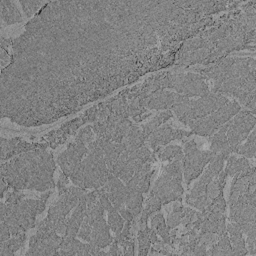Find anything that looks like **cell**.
Here are the masks:
<instances>
[{"instance_id": "6da1fadb", "label": "cell", "mask_w": 256, "mask_h": 256, "mask_svg": "<svg viewBox=\"0 0 256 256\" xmlns=\"http://www.w3.org/2000/svg\"><path fill=\"white\" fill-rule=\"evenodd\" d=\"M56 163L53 154L46 149H35L2 162L1 176L14 190H36L45 192L56 187L53 175Z\"/></svg>"}, {"instance_id": "7a4b0ae2", "label": "cell", "mask_w": 256, "mask_h": 256, "mask_svg": "<svg viewBox=\"0 0 256 256\" xmlns=\"http://www.w3.org/2000/svg\"><path fill=\"white\" fill-rule=\"evenodd\" d=\"M206 79L201 74L193 72L187 73H169L160 76L161 89L170 88L176 93L185 95L187 97L201 96L209 92V86Z\"/></svg>"}, {"instance_id": "3957f363", "label": "cell", "mask_w": 256, "mask_h": 256, "mask_svg": "<svg viewBox=\"0 0 256 256\" xmlns=\"http://www.w3.org/2000/svg\"><path fill=\"white\" fill-rule=\"evenodd\" d=\"M215 156L213 152L201 151L198 149L194 139L184 144L183 149V173L186 185L198 178L204 171V167Z\"/></svg>"}, {"instance_id": "277c9868", "label": "cell", "mask_w": 256, "mask_h": 256, "mask_svg": "<svg viewBox=\"0 0 256 256\" xmlns=\"http://www.w3.org/2000/svg\"><path fill=\"white\" fill-rule=\"evenodd\" d=\"M228 101V98L223 94L212 91L201 95L198 99H191L189 109L183 118L182 123L187 125V123L191 120L206 117Z\"/></svg>"}, {"instance_id": "5b68a950", "label": "cell", "mask_w": 256, "mask_h": 256, "mask_svg": "<svg viewBox=\"0 0 256 256\" xmlns=\"http://www.w3.org/2000/svg\"><path fill=\"white\" fill-rule=\"evenodd\" d=\"M256 117L249 110H240L233 118L230 120V125L227 130V139L231 152L248 137L249 133L255 127Z\"/></svg>"}, {"instance_id": "8992f818", "label": "cell", "mask_w": 256, "mask_h": 256, "mask_svg": "<svg viewBox=\"0 0 256 256\" xmlns=\"http://www.w3.org/2000/svg\"><path fill=\"white\" fill-rule=\"evenodd\" d=\"M181 183L182 182L163 173L153 185L151 194L155 195L161 201L162 205L172 201L181 202L184 193V188Z\"/></svg>"}, {"instance_id": "52a82bcc", "label": "cell", "mask_w": 256, "mask_h": 256, "mask_svg": "<svg viewBox=\"0 0 256 256\" xmlns=\"http://www.w3.org/2000/svg\"><path fill=\"white\" fill-rule=\"evenodd\" d=\"M87 153L88 147L82 141L75 139L74 142L67 145L66 150L58 155L57 163L61 167L62 172L69 177Z\"/></svg>"}, {"instance_id": "ba28073f", "label": "cell", "mask_w": 256, "mask_h": 256, "mask_svg": "<svg viewBox=\"0 0 256 256\" xmlns=\"http://www.w3.org/2000/svg\"><path fill=\"white\" fill-rule=\"evenodd\" d=\"M62 237L57 235V232H51L45 236L37 234L31 236L29 241V250L26 256H43L57 255Z\"/></svg>"}, {"instance_id": "9c48e42d", "label": "cell", "mask_w": 256, "mask_h": 256, "mask_svg": "<svg viewBox=\"0 0 256 256\" xmlns=\"http://www.w3.org/2000/svg\"><path fill=\"white\" fill-rule=\"evenodd\" d=\"M0 147H1V161L4 162L15 155H19L28 151L35 149H46L47 145L45 144H33L28 143L22 140L20 137H15L11 139H6L4 137L0 138Z\"/></svg>"}, {"instance_id": "30bf717a", "label": "cell", "mask_w": 256, "mask_h": 256, "mask_svg": "<svg viewBox=\"0 0 256 256\" xmlns=\"http://www.w3.org/2000/svg\"><path fill=\"white\" fill-rule=\"evenodd\" d=\"M178 93L169 90L160 89L146 97L138 96L143 106L150 110H170L174 104Z\"/></svg>"}, {"instance_id": "8fae6325", "label": "cell", "mask_w": 256, "mask_h": 256, "mask_svg": "<svg viewBox=\"0 0 256 256\" xmlns=\"http://www.w3.org/2000/svg\"><path fill=\"white\" fill-rule=\"evenodd\" d=\"M230 206L229 218L231 222L242 224L246 222H253L256 218V205L247 202L246 193L238 197V199Z\"/></svg>"}, {"instance_id": "7c38bea8", "label": "cell", "mask_w": 256, "mask_h": 256, "mask_svg": "<svg viewBox=\"0 0 256 256\" xmlns=\"http://www.w3.org/2000/svg\"><path fill=\"white\" fill-rule=\"evenodd\" d=\"M256 173H255V166H253L250 171H248L246 174L233 177V182L231 184L230 188V194H229V200L228 204H233L239 196H241L244 193L251 192L256 190Z\"/></svg>"}, {"instance_id": "4fadbf2b", "label": "cell", "mask_w": 256, "mask_h": 256, "mask_svg": "<svg viewBox=\"0 0 256 256\" xmlns=\"http://www.w3.org/2000/svg\"><path fill=\"white\" fill-rule=\"evenodd\" d=\"M104 186L111 203L117 210L125 206L126 186L118 177L109 172L107 183Z\"/></svg>"}, {"instance_id": "5bb4252c", "label": "cell", "mask_w": 256, "mask_h": 256, "mask_svg": "<svg viewBox=\"0 0 256 256\" xmlns=\"http://www.w3.org/2000/svg\"><path fill=\"white\" fill-rule=\"evenodd\" d=\"M173 140H176V129H173L169 124H164L155 129L146 141L148 147H150L155 153L159 148L168 145V143Z\"/></svg>"}, {"instance_id": "9a60e30c", "label": "cell", "mask_w": 256, "mask_h": 256, "mask_svg": "<svg viewBox=\"0 0 256 256\" xmlns=\"http://www.w3.org/2000/svg\"><path fill=\"white\" fill-rule=\"evenodd\" d=\"M57 255H90V243H83L72 236L63 235Z\"/></svg>"}, {"instance_id": "2e32d148", "label": "cell", "mask_w": 256, "mask_h": 256, "mask_svg": "<svg viewBox=\"0 0 256 256\" xmlns=\"http://www.w3.org/2000/svg\"><path fill=\"white\" fill-rule=\"evenodd\" d=\"M154 173L155 171L152 169L151 163H144L136 168L132 178L125 184L136 187L142 193H147Z\"/></svg>"}, {"instance_id": "e0dca14e", "label": "cell", "mask_w": 256, "mask_h": 256, "mask_svg": "<svg viewBox=\"0 0 256 256\" xmlns=\"http://www.w3.org/2000/svg\"><path fill=\"white\" fill-rule=\"evenodd\" d=\"M230 125V120L226 122L224 125H222L217 132H215L212 135L211 138V145H210V151L214 154H221L225 160L229 157L231 153V149L229 146V142L227 139V130Z\"/></svg>"}, {"instance_id": "ac0fdd59", "label": "cell", "mask_w": 256, "mask_h": 256, "mask_svg": "<svg viewBox=\"0 0 256 256\" xmlns=\"http://www.w3.org/2000/svg\"><path fill=\"white\" fill-rule=\"evenodd\" d=\"M85 194L79 199V202H78L77 206L74 208V211L72 212V215L69 217L68 224H67V230H66V234H65L67 236L76 237L78 232H79L81 224H82V222L85 218L86 209H87Z\"/></svg>"}, {"instance_id": "d6986e66", "label": "cell", "mask_w": 256, "mask_h": 256, "mask_svg": "<svg viewBox=\"0 0 256 256\" xmlns=\"http://www.w3.org/2000/svg\"><path fill=\"white\" fill-rule=\"evenodd\" d=\"M226 231L232 246V256H245L248 254L243 233L237 223L231 222L226 225Z\"/></svg>"}, {"instance_id": "ffe728a7", "label": "cell", "mask_w": 256, "mask_h": 256, "mask_svg": "<svg viewBox=\"0 0 256 256\" xmlns=\"http://www.w3.org/2000/svg\"><path fill=\"white\" fill-rule=\"evenodd\" d=\"M241 110L240 104L236 100L228 101L223 106L218 108L216 111L210 114L215 124L220 128L226 122H228L232 117H234Z\"/></svg>"}, {"instance_id": "44dd1931", "label": "cell", "mask_w": 256, "mask_h": 256, "mask_svg": "<svg viewBox=\"0 0 256 256\" xmlns=\"http://www.w3.org/2000/svg\"><path fill=\"white\" fill-rule=\"evenodd\" d=\"M234 63V57H225L218 60L214 65L204 69H197L205 78L217 80L224 76Z\"/></svg>"}, {"instance_id": "7402d4cb", "label": "cell", "mask_w": 256, "mask_h": 256, "mask_svg": "<svg viewBox=\"0 0 256 256\" xmlns=\"http://www.w3.org/2000/svg\"><path fill=\"white\" fill-rule=\"evenodd\" d=\"M187 126H189L193 134L199 136H212L219 129L210 115L191 120L187 123Z\"/></svg>"}, {"instance_id": "603a6c76", "label": "cell", "mask_w": 256, "mask_h": 256, "mask_svg": "<svg viewBox=\"0 0 256 256\" xmlns=\"http://www.w3.org/2000/svg\"><path fill=\"white\" fill-rule=\"evenodd\" d=\"M146 140L147 137L144 135L142 128L137 125H132L124 137L122 143L124 145L125 151L131 153L143 146Z\"/></svg>"}, {"instance_id": "cb8c5ba5", "label": "cell", "mask_w": 256, "mask_h": 256, "mask_svg": "<svg viewBox=\"0 0 256 256\" xmlns=\"http://www.w3.org/2000/svg\"><path fill=\"white\" fill-rule=\"evenodd\" d=\"M253 165L250 164L247 158L239 157L237 158L235 155H229L227 158V164L225 167V173L227 176L237 177L243 174H246Z\"/></svg>"}, {"instance_id": "d4e9b609", "label": "cell", "mask_w": 256, "mask_h": 256, "mask_svg": "<svg viewBox=\"0 0 256 256\" xmlns=\"http://www.w3.org/2000/svg\"><path fill=\"white\" fill-rule=\"evenodd\" d=\"M126 186V199L125 206L136 217L142 212L143 208V193L136 187L125 184Z\"/></svg>"}, {"instance_id": "484cf974", "label": "cell", "mask_w": 256, "mask_h": 256, "mask_svg": "<svg viewBox=\"0 0 256 256\" xmlns=\"http://www.w3.org/2000/svg\"><path fill=\"white\" fill-rule=\"evenodd\" d=\"M1 20L8 25L22 21V15L15 2L11 0H0Z\"/></svg>"}, {"instance_id": "4316f807", "label": "cell", "mask_w": 256, "mask_h": 256, "mask_svg": "<svg viewBox=\"0 0 256 256\" xmlns=\"http://www.w3.org/2000/svg\"><path fill=\"white\" fill-rule=\"evenodd\" d=\"M25 241V232H19L12 235L7 241L0 242V256H14V253L24 246Z\"/></svg>"}, {"instance_id": "83f0119b", "label": "cell", "mask_w": 256, "mask_h": 256, "mask_svg": "<svg viewBox=\"0 0 256 256\" xmlns=\"http://www.w3.org/2000/svg\"><path fill=\"white\" fill-rule=\"evenodd\" d=\"M207 255L232 256V246L227 231L218 235V240L207 250Z\"/></svg>"}, {"instance_id": "f1b7e54d", "label": "cell", "mask_w": 256, "mask_h": 256, "mask_svg": "<svg viewBox=\"0 0 256 256\" xmlns=\"http://www.w3.org/2000/svg\"><path fill=\"white\" fill-rule=\"evenodd\" d=\"M151 228H153L157 235L162 238V241L167 244H172V237L170 234V228L167 226L166 221L162 213H157L151 218Z\"/></svg>"}, {"instance_id": "f546056e", "label": "cell", "mask_w": 256, "mask_h": 256, "mask_svg": "<svg viewBox=\"0 0 256 256\" xmlns=\"http://www.w3.org/2000/svg\"><path fill=\"white\" fill-rule=\"evenodd\" d=\"M124 150L125 148L123 143H115L110 141L107 144V146L103 150V153H104V160L109 170L113 167V165L115 164V162L117 161V159L123 153Z\"/></svg>"}, {"instance_id": "4dcf8cb0", "label": "cell", "mask_w": 256, "mask_h": 256, "mask_svg": "<svg viewBox=\"0 0 256 256\" xmlns=\"http://www.w3.org/2000/svg\"><path fill=\"white\" fill-rule=\"evenodd\" d=\"M173 117V113L171 110H164L163 112L158 113L157 115H155L149 122H147L146 124H144L141 128L143 130L144 135L148 138L149 135L158 127H160L163 123H165L168 119Z\"/></svg>"}, {"instance_id": "1f68e13d", "label": "cell", "mask_w": 256, "mask_h": 256, "mask_svg": "<svg viewBox=\"0 0 256 256\" xmlns=\"http://www.w3.org/2000/svg\"><path fill=\"white\" fill-rule=\"evenodd\" d=\"M236 154L242 155L243 157L249 159L254 158L256 155V130L255 128L249 133L248 137L246 138V142L242 145H239L235 151Z\"/></svg>"}, {"instance_id": "d6a6232c", "label": "cell", "mask_w": 256, "mask_h": 256, "mask_svg": "<svg viewBox=\"0 0 256 256\" xmlns=\"http://www.w3.org/2000/svg\"><path fill=\"white\" fill-rule=\"evenodd\" d=\"M129 158L135 163L136 168L144 163H152L156 160L155 153L152 152L146 145H143L137 150L129 153Z\"/></svg>"}, {"instance_id": "836d02e7", "label": "cell", "mask_w": 256, "mask_h": 256, "mask_svg": "<svg viewBox=\"0 0 256 256\" xmlns=\"http://www.w3.org/2000/svg\"><path fill=\"white\" fill-rule=\"evenodd\" d=\"M162 203L161 201L153 194H150L147 203L144 207V210L141 212V218H140V225L141 227H145L147 225V219L149 216H151L153 213L158 212L161 209Z\"/></svg>"}, {"instance_id": "e575fe53", "label": "cell", "mask_w": 256, "mask_h": 256, "mask_svg": "<svg viewBox=\"0 0 256 256\" xmlns=\"http://www.w3.org/2000/svg\"><path fill=\"white\" fill-rule=\"evenodd\" d=\"M164 174H167L174 179L182 182L183 180V156L173 159L164 167Z\"/></svg>"}, {"instance_id": "d590c367", "label": "cell", "mask_w": 256, "mask_h": 256, "mask_svg": "<svg viewBox=\"0 0 256 256\" xmlns=\"http://www.w3.org/2000/svg\"><path fill=\"white\" fill-rule=\"evenodd\" d=\"M132 125H133L132 121L129 118H121L114 129L113 135L111 137V141L115 143H122L124 137L126 136L127 132L129 131Z\"/></svg>"}, {"instance_id": "8d00e7d4", "label": "cell", "mask_w": 256, "mask_h": 256, "mask_svg": "<svg viewBox=\"0 0 256 256\" xmlns=\"http://www.w3.org/2000/svg\"><path fill=\"white\" fill-rule=\"evenodd\" d=\"M158 158L162 161H172L183 156V148L179 145H166L163 149H158Z\"/></svg>"}, {"instance_id": "74e56055", "label": "cell", "mask_w": 256, "mask_h": 256, "mask_svg": "<svg viewBox=\"0 0 256 256\" xmlns=\"http://www.w3.org/2000/svg\"><path fill=\"white\" fill-rule=\"evenodd\" d=\"M110 230H112V232H114L115 234H119L125 224V220L123 219V217L120 215L119 211L113 207L112 209H110L108 211V221H107Z\"/></svg>"}, {"instance_id": "f35d334b", "label": "cell", "mask_w": 256, "mask_h": 256, "mask_svg": "<svg viewBox=\"0 0 256 256\" xmlns=\"http://www.w3.org/2000/svg\"><path fill=\"white\" fill-rule=\"evenodd\" d=\"M137 239H138V245H139L138 255L139 256L148 255V252L151 247V241L149 238L147 225L145 227L140 228V230L138 231V234H137Z\"/></svg>"}, {"instance_id": "ab89813d", "label": "cell", "mask_w": 256, "mask_h": 256, "mask_svg": "<svg viewBox=\"0 0 256 256\" xmlns=\"http://www.w3.org/2000/svg\"><path fill=\"white\" fill-rule=\"evenodd\" d=\"M46 3L47 2L36 1V0H21L20 1V4L22 6L23 12L26 15V17H31L35 13L37 14Z\"/></svg>"}, {"instance_id": "60d3db41", "label": "cell", "mask_w": 256, "mask_h": 256, "mask_svg": "<svg viewBox=\"0 0 256 256\" xmlns=\"http://www.w3.org/2000/svg\"><path fill=\"white\" fill-rule=\"evenodd\" d=\"M183 209H184V207L181 203L180 204L176 203L173 205V210L170 213V215L168 216L167 221H166V224L170 229L176 228L181 223Z\"/></svg>"}, {"instance_id": "b9f144b4", "label": "cell", "mask_w": 256, "mask_h": 256, "mask_svg": "<svg viewBox=\"0 0 256 256\" xmlns=\"http://www.w3.org/2000/svg\"><path fill=\"white\" fill-rule=\"evenodd\" d=\"M204 47H209V42L203 39H193V40H188L183 44L182 47V53H187V52H192Z\"/></svg>"}, {"instance_id": "7bdbcfd3", "label": "cell", "mask_w": 256, "mask_h": 256, "mask_svg": "<svg viewBox=\"0 0 256 256\" xmlns=\"http://www.w3.org/2000/svg\"><path fill=\"white\" fill-rule=\"evenodd\" d=\"M94 138H95V133L92 129V126H90V125H87V126L81 128L75 137V139L82 141L85 145L93 142L95 140Z\"/></svg>"}, {"instance_id": "ee69618b", "label": "cell", "mask_w": 256, "mask_h": 256, "mask_svg": "<svg viewBox=\"0 0 256 256\" xmlns=\"http://www.w3.org/2000/svg\"><path fill=\"white\" fill-rule=\"evenodd\" d=\"M91 232H92V226L89 220V217L85 215V218L81 224V227L79 229V232L77 234V237L81 240H84L85 242H89L91 239Z\"/></svg>"}, {"instance_id": "f6af8a7d", "label": "cell", "mask_w": 256, "mask_h": 256, "mask_svg": "<svg viewBox=\"0 0 256 256\" xmlns=\"http://www.w3.org/2000/svg\"><path fill=\"white\" fill-rule=\"evenodd\" d=\"M218 240V235L212 232H200L198 234V243L205 245L207 248L212 246ZM197 243V244H198Z\"/></svg>"}, {"instance_id": "bcb514c9", "label": "cell", "mask_w": 256, "mask_h": 256, "mask_svg": "<svg viewBox=\"0 0 256 256\" xmlns=\"http://www.w3.org/2000/svg\"><path fill=\"white\" fill-rule=\"evenodd\" d=\"M97 192H98V200L100 202V204L102 205V207L104 208L105 211H109L110 209H112L114 206L113 204L111 203L110 199H109V196L107 194V191H106V188L105 186H102L100 188L97 189Z\"/></svg>"}, {"instance_id": "7dc6e473", "label": "cell", "mask_w": 256, "mask_h": 256, "mask_svg": "<svg viewBox=\"0 0 256 256\" xmlns=\"http://www.w3.org/2000/svg\"><path fill=\"white\" fill-rule=\"evenodd\" d=\"M23 198H24V193L19 192V190L7 192L5 203L6 204H17V203L21 202L23 200Z\"/></svg>"}, {"instance_id": "c3c4849f", "label": "cell", "mask_w": 256, "mask_h": 256, "mask_svg": "<svg viewBox=\"0 0 256 256\" xmlns=\"http://www.w3.org/2000/svg\"><path fill=\"white\" fill-rule=\"evenodd\" d=\"M246 236H247V239L245 240V242L247 243V251H248V254L256 255V244H255L256 231H252V232L248 233Z\"/></svg>"}, {"instance_id": "681fc988", "label": "cell", "mask_w": 256, "mask_h": 256, "mask_svg": "<svg viewBox=\"0 0 256 256\" xmlns=\"http://www.w3.org/2000/svg\"><path fill=\"white\" fill-rule=\"evenodd\" d=\"M97 116H98V107L97 105L91 107L90 109H88L85 114L82 116V118L84 119L85 122H95L97 120Z\"/></svg>"}, {"instance_id": "f907efd6", "label": "cell", "mask_w": 256, "mask_h": 256, "mask_svg": "<svg viewBox=\"0 0 256 256\" xmlns=\"http://www.w3.org/2000/svg\"><path fill=\"white\" fill-rule=\"evenodd\" d=\"M123 255H126V256H133L135 254L134 252V241L131 239H129L128 241H126L123 245Z\"/></svg>"}, {"instance_id": "816d5d0a", "label": "cell", "mask_w": 256, "mask_h": 256, "mask_svg": "<svg viewBox=\"0 0 256 256\" xmlns=\"http://www.w3.org/2000/svg\"><path fill=\"white\" fill-rule=\"evenodd\" d=\"M11 236V232L5 222H1L0 225V242L7 241Z\"/></svg>"}, {"instance_id": "f5cc1de1", "label": "cell", "mask_w": 256, "mask_h": 256, "mask_svg": "<svg viewBox=\"0 0 256 256\" xmlns=\"http://www.w3.org/2000/svg\"><path fill=\"white\" fill-rule=\"evenodd\" d=\"M118 211H119L120 215L123 217V219H124L125 221H130V222H132V221L134 220V218H135V216L133 215V213H132L126 206H123V207L120 208Z\"/></svg>"}, {"instance_id": "db71d44e", "label": "cell", "mask_w": 256, "mask_h": 256, "mask_svg": "<svg viewBox=\"0 0 256 256\" xmlns=\"http://www.w3.org/2000/svg\"><path fill=\"white\" fill-rule=\"evenodd\" d=\"M9 59L11 60V58L8 55V51H6V49H4V48H0V61H1L2 69L10 64Z\"/></svg>"}, {"instance_id": "11a10c76", "label": "cell", "mask_w": 256, "mask_h": 256, "mask_svg": "<svg viewBox=\"0 0 256 256\" xmlns=\"http://www.w3.org/2000/svg\"><path fill=\"white\" fill-rule=\"evenodd\" d=\"M108 255H122L123 251L120 250L119 248V244L117 243V241L115 239H113L112 243L110 244V248L109 251L107 252Z\"/></svg>"}, {"instance_id": "9f6ffc18", "label": "cell", "mask_w": 256, "mask_h": 256, "mask_svg": "<svg viewBox=\"0 0 256 256\" xmlns=\"http://www.w3.org/2000/svg\"><path fill=\"white\" fill-rule=\"evenodd\" d=\"M68 182H69L68 176L65 175V174L62 172V174H60V177H59V179H58V181H57V183H56V187H57L58 191H60V190L64 189L65 187H67L66 185L68 184Z\"/></svg>"}, {"instance_id": "6f0895ef", "label": "cell", "mask_w": 256, "mask_h": 256, "mask_svg": "<svg viewBox=\"0 0 256 256\" xmlns=\"http://www.w3.org/2000/svg\"><path fill=\"white\" fill-rule=\"evenodd\" d=\"M191 255H197V256H201V255H207V247L203 244H197L195 246V248L192 251Z\"/></svg>"}, {"instance_id": "680465c9", "label": "cell", "mask_w": 256, "mask_h": 256, "mask_svg": "<svg viewBox=\"0 0 256 256\" xmlns=\"http://www.w3.org/2000/svg\"><path fill=\"white\" fill-rule=\"evenodd\" d=\"M148 234H149V238H150V241H151L152 244H156V243H159L161 241V240L158 239L157 233L153 228L148 227Z\"/></svg>"}, {"instance_id": "91938a15", "label": "cell", "mask_w": 256, "mask_h": 256, "mask_svg": "<svg viewBox=\"0 0 256 256\" xmlns=\"http://www.w3.org/2000/svg\"><path fill=\"white\" fill-rule=\"evenodd\" d=\"M7 215V204L5 202L0 203V221L3 222Z\"/></svg>"}, {"instance_id": "94428289", "label": "cell", "mask_w": 256, "mask_h": 256, "mask_svg": "<svg viewBox=\"0 0 256 256\" xmlns=\"http://www.w3.org/2000/svg\"><path fill=\"white\" fill-rule=\"evenodd\" d=\"M12 42H13V40L11 39V38H5V37H3V36H1V38H0V43H1V48H4V49H6L8 46H12Z\"/></svg>"}, {"instance_id": "6125c7cd", "label": "cell", "mask_w": 256, "mask_h": 256, "mask_svg": "<svg viewBox=\"0 0 256 256\" xmlns=\"http://www.w3.org/2000/svg\"><path fill=\"white\" fill-rule=\"evenodd\" d=\"M0 186H1V194H0V197L3 198V197H4V193L6 192V190L8 189V186H9L3 176H1V184H0Z\"/></svg>"}]
</instances>
